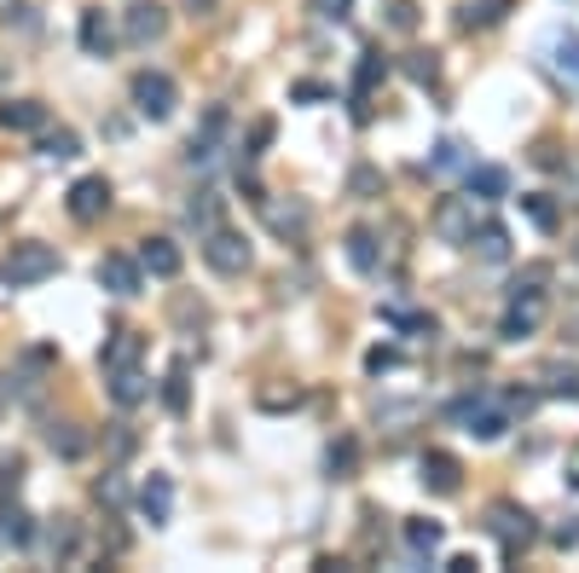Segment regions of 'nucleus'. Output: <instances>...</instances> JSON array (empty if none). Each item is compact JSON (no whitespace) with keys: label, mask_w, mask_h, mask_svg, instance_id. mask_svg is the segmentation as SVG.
<instances>
[{"label":"nucleus","mask_w":579,"mask_h":573,"mask_svg":"<svg viewBox=\"0 0 579 573\" xmlns=\"http://www.w3.org/2000/svg\"><path fill=\"white\" fill-rule=\"evenodd\" d=\"M389 30H400V35L417 30V7H412V0H389Z\"/></svg>","instance_id":"40"},{"label":"nucleus","mask_w":579,"mask_h":573,"mask_svg":"<svg viewBox=\"0 0 579 573\" xmlns=\"http://www.w3.org/2000/svg\"><path fill=\"white\" fill-rule=\"evenodd\" d=\"M430 226H435L441 244L469 249L475 244V226H482V208H475V197H441L435 215H430Z\"/></svg>","instance_id":"6"},{"label":"nucleus","mask_w":579,"mask_h":573,"mask_svg":"<svg viewBox=\"0 0 579 573\" xmlns=\"http://www.w3.org/2000/svg\"><path fill=\"white\" fill-rule=\"evenodd\" d=\"M70 215L75 221H82V226H93V221H105L111 215V180L105 174H82V180H75V186H70Z\"/></svg>","instance_id":"12"},{"label":"nucleus","mask_w":579,"mask_h":573,"mask_svg":"<svg viewBox=\"0 0 579 573\" xmlns=\"http://www.w3.org/2000/svg\"><path fill=\"white\" fill-rule=\"evenodd\" d=\"M226 140H232V111H226V104H209L204 122H197V134H192V145H186V163H192V168L220 163Z\"/></svg>","instance_id":"8"},{"label":"nucleus","mask_w":579,"mask_h":573,"mask_svg":"<svg viewBox=\"0 0 579 573\" xmlns=\"http://www.w3.org/2000/svg\"><path fill=\"white\" fill-rule=\"evenodd\" d=\"M46 447H53L59 458H82L87 452V434L75 423H53V429H46Z\"/></svg>","instance_id":"31"},{"label":"nucleus","mask_w":579,"mask_h":573,"mask_svg":"<svg viewBox=\"0 0 579 573\" xmlns=\"http://www.w3.org/2000/svg\"><path fill=\"white\" fill-rule=\"evenodd\" d=\"M430 168H435V174L469 168V156H464V140H441V145H435V156H430Z\"/></svg>","instance_id":"34"},{"label":"nucleus","mask_w":579,"mask_h":573,"mask_svg":"<svg viewBox=\"0 0 579 573\" xmlns=\"http://www.w3.org/2000/svg\"><path fill=\"white\" fill-rule=\"evenodd\" d=\"M568 487H579V447L568 452Z\"/></svg>","instance_id":"50"},{"label":"nucleus","mask_w":579,"mask_h":573,"mask_svg":"<svg viewBox=\"0 0 579 573\" xmlns=\"http://www.w3.org/2000/svg\"><path fill=\"white\" fill-rule=\"evenodd\" d=\"M400 70H406L417 88H435L441 82V59H435V52H406V64H400Z\"/></svg>","instance_id":"33"},{"label":"nucleus","mask_w":579,"mask_h":573,"mask_svg":"<svg viewBox=\"0 0 579 573\" xmlns=\"http://www.w3.org/2000/svg\"><path fill=\"white\" fill-rule=\"evenodd\" d=\"M464 186H469L475 203H498V197H510V174L498 163H469L464 168Z\"/></svg>","instance_id":"16"},{"label":"nucleus","mask_w":579,"mask_h":573,"mask_svg":"<svg viewBox=\"0 0 579 573\" xmlns=\"http://www.w3.org/2000/svg\"><path fill=\"white\" fill-rule=\"evenodd\" d=\"M256 208H261V221H267V232L272 238H285V244H301L308 238V226H313V208L301 203V197H256Z\"/></svg>","instance_id":"7"},{"label":"nucleus","mask_w":579,"mask_h":573,"mask_svg":"<svg viewBox=\"0 0 579 573\" xmlns=\"http://www.w3.org/2000/svg\"><path fill=\"white\" fill-rule=\"evenodd\" d=\"M308 12L319 23H348V18H354V0H308Z\"/></svg>","instance_id":"36"},{"label":"nucleus","mask_w":579,"mask_h":573,"mask_svg":"<svg viewBox=\"0 0 579 573\" xmlns=\"http://www.w3.org/2000/svg\"><path fill=\"white\" fill-rule=\"evenodd\" d=\"M59 273V249L41 244V238H23L7 249V260H0V278H7V290H35V284H46Z\"/></svg>","instance_id":"2"},{"label":"nucleus","mask_w":579,"mask_h":573,"mask_svg":"<svg viewBox=\"0 0 579 573\" xmlns=\"http://www.w3.org/2000/svg\"><path fill=\"white\" fill-rule=\"evenodd\" d=\"M163 35H168V7H157V0H134L122 12V41L128 47H157Z\"/></svg>","instance_id":"9"},{"label":"nucleus","mask_w":579,"mask_h":573,"mask_svg":"<svg viewBox=\"0 0 579 573\" xmlns=\"http://www.w3.org/2000/svg\"><path fill=\"white\" fill-rule=\"evenodd\" d=\"M475 567H482L475 556H452V562H446V573H475Z\"/></svg>","instance_id":"48"},{"label":"nucleus","mask_w":579,"mask_h":573,"mask_svg":"<svg viewBox=\"0 0 579 573\" xmlns=\"http://www.w3.org/2000/svg\"><path fill=\"white\" fill-rule=\"evenodd\" d=\"M46 551H53V562H82V528H75L70 515H59L53 528H46Z\"/></svg>","instance_id":"23"},{"label":"nucleus","mask_w":579,"mask_h":573,"mask_svg":"<svg viewBox=\"0 0 579 573\" xmlns=\"http://www.w3.org/2000/svg\"><path fill=\"white\" fill-rule=\"evenodd\" d=\"M539 382H545L550 400H579V371H573V365H545Z\"/></svg>","instance_id":"29"},{"label":"nucleus","mask_w":579,"mask_h":573,"mask_svg":"<svg viewBox=\"0 0 579 573\" xmlns=\"http://www.w3.org/2000/svg\"><path fill=\"white\" fill-rule=\"evenodd\" d=\"M539 59H545V70L557 75L562 88L579 93V35H573V30H550V35L539 41Z\"/></svg>","instance_id":"10"},{"label":"nucleus","mask_w":579,"mask_h":573,"mask_svg":"<svg viewBox=\"0 0 579 573\" xmlns=\"http://www.w3.org/2000/svg\"><path fill=\"white\" fill-rule=\"evenodd\" d=\"M41 156H53V163H70V156H82V140H75L70 127H59V134L41 140Z\"/></svg>","instance_id":"35"},{"label":"nucleus","mask_w":579,"mask_h":573,"mask_svg":"<svg viewBox=\"0 0 579 573\" xmlns=\"http://www.w3.org/2000/svg\"><path fill=\"white\" fill-rule=\"evenodd\" d=\"M417 481L435 492V499H452V492H464V463L452 452H423L417 463Z\"/></svg>","instance_id":"13"},{"label":"nucleus","mask_w":579,"mask_h":573,"mask_svg":"<svg viewBox=\"0 0 579 573\" xmlns=\"http://www.w3.org/2000/svg\"><path fill=\"white\" fill-rule=\"evenodd\" d=\"M348 192H354V197H376V192H383V174H376L371 163H360L354 174H348Z\"/></svg>","instance_id":"38"},{"label":"nucleus","mask_w":579,"mask_h":573,"mask_svg":"<svg viewBox=\"0 0 579 573\" xmlns=\"http://www.w3.org/2000/svg\"><path fill=\"white\" fill-rule=\"evenodd\" d=\"M267 145H272V122H256V127H249V145H244V163H256Z\"/></svg>","instance_id":"41"},{"label":"nucleus","mask_w":579,"mask_h":573,"mask_svg":"<svg viewBox=\"0 0 579 573\" xmlns=\"http://www.w3.org/2000/svg\"><path fill=\"white\" fill-rule=\"evenodd\" d=\"M342 244H348V267H354L360 278H371L376 273V232L371 226H354Z\"/></svg>","instance_id":"26"},{"label":"nucleus","mask_w":579,"mask_h":573,"mask_svg":"<svg viewBox=\"0 0 579 573\" xmlns=\"http://www.w3.org/2000/svg\"><path fill=\"white\" fill-rule=\"evenodd\" d=\"M111 400H116L122 411L145 406V400H151V377L139 371V365H122V371H111Z\"/></svg>","instance_id":"22"},{"label":"nucleus","mask_w":579,"mask_h":573,"mask_svg":"<svg viewBox=\"0 0 579 573\" xmlns=\"http://www.w3.org/2000/svg\"><path fill=\"white\" fill-rule=\"evenodd\" d=\"M18 481H23V463H18V458H7V463H0V499H12Z\"/></svg>","instance_id":"44"},{"label":"nucleus","mask_w":579,"mask_h":573,"mask_svg":"<svg viewBox=\"0 0 579 573\" xmlns=\"http://www.w3.org/2000/svg\"><path fill=\"white\" fill-rule=\"evenodd\" d=\"M116 23L105 18V7H87L82 12V52H87V59H111V52H116Z\"/></svg>","instance_id":"15"},{"label":"nucleus","mask_w":579,"mask_h":573,"mask_svg":"<svg viewBox=\"0 0 579 573\" xmlns=\"http://www.w3.org/2000/svg\"><path fill=\"white\" fill-rule=\"evenodd\" d=\"M0 127H7V134H41L46 104L41 99H7V104H0Z\"/></svg>","instance_id":"19"},{"label":"nucleus","mask_w":579,"mask_h":573,"mask_svg":"<svg viewBox=\"0 0 579 573\" xmlns=\"http://www.w3.org/2000/svg\"><path fill=\"white\" fill-rule=\"evenodd\" d=\"M510 7L516 0H469V7H458V30H493V23H505Z\"/></svg>","instance_id":"25"},{"label":"nucleus","mask_w":579,"mask_h":573,"mask_svg":"<svg viewBox=\"0 0 579 573\" xmlns=\"http://www.w3.org/2000/svg\"><path fill=\"white\" fill-rule=\"evenodd\" d=\"M400 533H406V551L417 562H430L441 544H446V528H441V521H430V515H406V528H400Z\"/></svg>","instance_id":"20"},{"label":"nucleus","mask_w":579,"mask_h":573,"mask_svg":"<svg viewBox=\"0 0 579 573\" xmlns=\"http://www.w3.org/2000/svg\"><path fill=\"white\" fill-rule=\"evenodd\" d=\"M383 75H389V59L376 47H365L360 52V70H354V104H360V116H365V99H371V88L383 82Z\"/></svg>","instance_id":"24"},{"label":"nucleus","mask_w":579,"mask_h":573,"mask_svg":"<svg viewBox=\"0 0 579 573\" xmlns=\"http://www.w3.org/2000/svg\"><path fill=\"white\" fill-rule=\"evenodd\" d=\"M521 215L534 221L539 232H557V221H562V215H557V203H550L545 192H527V197H521Z\"/></svg>","instance_id":"32"},{"label":"nucleus","mask_w":579,"mask_h":573,"mask_svg":"<svg viewBox=\"0 0 579 573\" xmlns=\"http://www.w3.org/2000/svg\"><path fill=\"white\" fill-rule=\"evenodd\" d=\"M469 249L482 255V260H505L510 255V232L498 226V221H482V226H475V244Z\"/></svg>","instance_id":"27"},{"label":"nucleus","mask_w":579,"mask_h":573,"mask_svg":"<svg viewBox=\"0 0 579 573\" xmlns=\"http://www.w3.org/2000/svg\"><path fill=\"white\" fill-rule=\"evenodd\" d=\"M93 278H99V290H111L116 301H128V296L145 290V267H139V255H105V260L93 267Z\"/></svg>","instance_id":"11"},{"label":"nucleus","mask_w":579,"mask_h":573,"mask_svg":"<svg viewBox=\"0 0 579 573\" xmlns=\"http://www.w3.org/2000/svg\"><path fill=\"white\" fill-rule=\"evenodd\" d=\"M354 463H360V447H354V440H337V447H331V475L348 481V475H354Z\"/></svg>","instance_id":"37"},{"label":"nucleus","mask_w":579,"mask_h":573,"mask_svg":"<svg viewBox=\"0 0 579 573\" xmlns=\"http://www.w3.org/2000/svg\"><path fill=\"white\" fill-rule=\"evenodd\" d=\"M290 99H308V104H313V99H331V88H324V82H296Z\"/></svg>","instance_id":"46"},{"label":"nucleus","mask_w":579,"mask_h":573,"mask_svg":"<svg viewBox=\"0 0 579 573\" xmlns=\"http://www.w3.org/2000/svg\"><path fill=\"white\" fill-rule=\"evenodd\" d=\"M394 365H400V348H371V354H365V371H371V377L394 371Z\"/></svg>","instance_id":"42"},{"label":"nucleus","mask_w":579,"mask_h":573,"mask_svg":"<svg viewBox=\"0 0 579 573\" xmlns=\"http://www.w3.org/2000/svg\"><path fill=\"white\" fill-rule=\"evenodd\" d=\"M383 319H389L394 330H435L430 313H406V307H383Z\"/></svg>","instance_id":"39"},{"label":"nucleus","mask_w":579,"mask_h":573,"mask_svg":"<svg viewBox=\"0 0 579 573\" xmlns=\"http://www.w3.org/2000/svg\"><path fill=\"white\" fill-rule=\"evenodd\" d=\"M186 7H192V18H209V12H215V0H186Z\"/></svg>","instance_id":"49"},{"label":"nucleus","mask_w":579,"mask_h":573,"mask_svg":"<svg viewBox=\"0 0 579 573\" xmlns=\"http://www.w3.org/2000/svg\"><path fill=\"white\" fill-rule=\"evenodd\" d=\"M550 539H557V544H562V551H573V544H579V515H568V521H562V528H557V533H550Z\"/></svg>","instance_id":"45"},{"label":"nucleus","mask_w":579,"mask_h":573,"mask_svg":"<svg viewBox=\"0 0 579 573\" xmlns=\"http://www.w3.org/2000/svg\"><path fill=\"white\" fill-rule=\"evenodd\" d=\"M0 417H7V388H0Z\"/></svg>","instance_id":"51"},{"label":"nucleus","mask_w":579,"mask_h":573,"mask_svg":"<svg viewBox=\"0 0 579 573\" xmlns=\"http://www.w3.org/2000/svg\"><path fill=\"white\" fill-rule=\"evenodd\" d=\"M128 93H134V111L145 122H168L174 111H180V88H174L168 70H139Z\"/></svg>","instance_id":"5"},{"label":"nucleus","mask_w":579,"mask_h":573,"mask_svg":"<svg viewBox=\"0 0 579 573\" xmlns=\"http://www.w3.org/2000/svg\"><path fill=\"white\" fill-rule=\"evenodd\" d=\"M139 515L151 521V528H168V515H174V481L163 475V469H151L145 487H139Z\"/></svg>","instance_id":"14"},{"label":"nucleus","mask_w":579,"mask_h":573,"mask_svg":"<svg viewBox=\"0 0 579 573\" xmlns=\"http://www.w3.org/2000/svg\"><path fill=\"white\" fill-rule=\"evenodd\" d=\"M487 533L498 539V551L516 562L527 544L539 539V521H534V510H521L516 499H498V504H487Z\"/></svg>","instance_id":"3"},{"label":"nucleus","mask_w":579,"mask_h":573,"mask_svg":"<svg viewBox=\"0 0 579 573\" xmlns=\"http://www.w3.org/2000/svg\"><path fill=\"white\" fill-rule=\"evenodd\" d=\"M93 492H99V504H122V481H116V475H105Z\"/></svg>","instance_id":"47"},{"label":"nucleus","mask_w":579,"mask_h":573,"mask_svg":"<svg viewBox=\"0 0 579 573\" xmlns=\"http://www.w3.org/2000/svg\"><path fill=\"white\" fill-rule=\"evenodd\" d=\"M139 359H145V336L139 330H116L111 342L99 348V371L111 377V371H122V365H139Z\"/></svg>","instance_id":"18"},{"label":"nucleus","mask_w":579,"mask_h":573,"mask_svg":"<svg viewBox=\"0 0 579 573\" xmlns=\"http://www.w3.org/2000/svg\"><path fill=\"white\" fill-rule=\"evenodd\" d=\"M539 406V388H510V395H505V411L516 417V411H534Z\"/></svg>","instance_id":"43"},{"label":"nucleus","mask_w":579,"mask_h":573,"mask_svg":"<svg viewBox=\"0 0 579 573\" xmlns=\"http://www.w3.org/2000/svg\"><path fill=\"white\" fill-rule=\"evenodd\" d=\"M545 284H550V267H521L516 273L505 319H498V336H505V342H527V336L545 325Z\"/></svg>","instance_id":"1"},{"label":"nucleus","mask_w":579,"mask_h":573,"mask_svg":"<svg viewBox=\"0 0 579 573\" xmlns=\"http://www.w3.org/2000/svg\"><path fill=\"white\" fill-rule=\"evenodd\" d=\"M163 406H168L174 417H186V406H192V388H186V359H174V365H168V377H163Z\"/></svg>","instance_id":"28"},{"label":"nucleus","mask_w":579,"mask_h":573,"mask_svg":"<svg viewBox=\"0 0 579 573\" xmlns=\"http://www.w3.org/2000/svg\"><path fill=\"white\" fill-rule=\"evenodd\" d=\"M180 244L174 238H139V267L151 273V278H180Z\"/></svg>","instance_id":"17"},{"label":"nucleus","mask_w":579,"mask_h":573,"mask_svg":"<svg viewBox=\"0 0 579 573\" xmlns=\"http://www.w3.org/2000/svg\"><path fill=\"white\" fill-rule=\"evenodd\" d=\"M186 221L197 226V238H204V232H215V226H220V197H215V192H197V197L186 203Z\"/></svg>","instance_id":"30"},{"label":"nucleus","mask_w":579,"mask_h":573,"mask_svg":"<svg viewBox=\"0 0 579 573\" xmlns=\"http://www.w3.org/2000/svg\"><path fill=\"white\" fill-rule=\"evenodd\" d=\"M204 260H209V273H220V278H244L249 273V260H256V249H249V238L238 226H215V232H204Z\"/></svg>","instance_id":"4"},{"label":"nucleus","mask_w":579,"mask_h":573,"mask_svg":"<svg viewBox=\"0 0 579 573\" xmlns=\"http://www.w3.org/2000/svg\"><path fill=\"white\" fill-rule=\"evenodd\" d=\"M0 539H7L12 551H30L35 544V515L23 504H12V499H0Z\"/></svg>","instance_id":"21"}]
</instances>
